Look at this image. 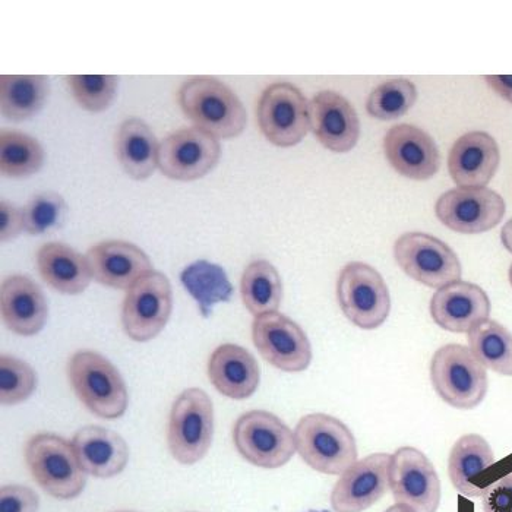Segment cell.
<instances>
[{"instance_id": "cell-1", "label": "cell", "mask_w": 512, "mask_h": 512, "mask_svg": "<svg viewBox=\"0 0 512 512\" xmlns=\"http://www.w3.org/2000/svg\"><path fill=\"white\" fill-rule=\"evenodd\" d=\"M180 109L195 128L217 139H233L248 123L245 106L232 88L220 79L194 77L183 82L178 93Z\"/></svg>"}, {"instance_id": "cell-2", "label": "cell", "mask_w": 512, "mask_h": 512, "mask_svg": "<svg viewBox=\"0 0 512 512\" xmlns=\"http://www.w3.org/2000/svg\"><path fill=\"white\" fill-rule=\"evenodd\" d=\"M296 451L315 472L341 476L357 461L355 435L330 414L302 417L295 429Z\"/></svg>"}, {"instance_id": "cell-3", "label": "cell", "mask_w": 512, "mask_h": 512, "mask_svg": "<svg viewBox=\"0 0 512 512\" xmlns=\"http://www.w3.org/2000/svg\"><path fill=\"white\" fill-rule=\"evenodd\" d=\"M25 463L34 480L53 498L75 499L87 485L72 442L55 434L31 436L25 445Z\"/></svg>"}, {"instance_id": "cell-4", "label": "cell", "mask_w": 512, "mask_h": 512, "mask_svg": "<svg viewBox=\"0 0 512 512\" xmlns=\"http://www.w3.org/2000/svg\"><path fill=\"white\" fill-rule=\"evenodd\" d=\"M69 379L81 403L101 419H119L128 409V388L118 369L106 357L91 350L69 360Z\"/></svg>"}, {"instance_id": "cell-5", "label": "cell", "mask_w": 512, "mask_h": 512, "mask_svg": "<svg viewBox=\"0 0 512 512\" xmlns=\"http://www.w3.org/2000/svg\"><path fill=\"white\" fill-rule=\"evenodd\" d=\"M432 387L444 403L458 410H473L485 400L489 379L485 366L469 347L447 344L431 362Z\"/></svg>"}, {"instance_id": "cell-6", "label": "cell", "mask_w": 512, "mask_h": 512, "mask_svg": "<svg viewBox=\"0 0 512 512\" xmlns=\"http://www.w3.org/2000/svg\"><path fill=\"white\" fill-rule=\"evenodd\" d=\"M214 436V406L201 388H188L176 398L169 417L170 454L185 466L197 464L210 451Z\"/></svg>"}, {"instance_id": "cell-7", "label": "cell", "mask_w": 512, "mask_h": 512, "mask_svg": "<svg viewBox=\"0 0 512 512\" xmlns=\"http://www.w3.org/2000/svg\"><path fill=\"white\" fill-rule=\"evenodd\" d=\"M337 300L346 318L360 330H376L391 312V297L381 274L365 262H349L337 280Z\"/></svg>"}, {"instance_id": "cell-8", "label": "cell", "mask_w": 512, "mask_h": 512, "mask_svg": "<svg viewBox=\"0 0 512 512\" xmlns=\"http://www.w3.org/2000/svg\"><path fill=\"white\" fill-rule=\"evenodd\" d=\"M236 450L259 469H280L296 453L295 432L265 410H251L237 419L233 429Z\"/></svg>"}, {"instance_id": "cell-9", "label": "cell", "mask_w": 512, "mask_h": 512, "mask_svg": "<svg viewBox=\"0 0 512 512\" xmlns=\"http://www.w3.org/2000/svg\"><path fill=\"white\" fill-rule=\"evenodd\" d=\"M394 258L407 276L432 289H441L463 276L460 259L453 249L426 233L410 232L398 237Z\"/></svg>"}, {"instance_id": "cell-10", "label": "cell", "mask_w": 512, "mask_h": 512, "mask_svg": "<svg viewBox=\"0 0 512 512\" xmlns=\"http://www.w3.org/2000/svg\"><path fill=\"white\" fill-rule=\"evenodd\" d=\"M172 311V284L163 273L153 270L129 287L123 300V330L131 340L147 343L164 330Z\"/></svg>"}, {"instance_id": "cell-11", "label": "cell", "mask_w": 512, "mask_h": 512, "mask_svg": "<svg viewBox=\"0 0 512 512\" xmlns=\"http://www.w3.org/2000/svg\"><path fill=\"white\" fill-rule=\"evenodd\" d=\"M256 118L264 137L281 148L295 147L311 129L309 101L289 82L271 84L262 93Z\"/></svg>"}, {"instance_id": "cell-12", "label": "cell", "mask_w": 512, "mask_h": 512, "mask_svg": "<svg viewBox=\"0 0 512 512\" xmlns=\"http://www.w3.org/2000/svg\"><path fill=\"white\" fill-rule=\"evenodd\" d=\"M252 340L259 355L280 371L297 374L311 365L312 346L308 335L280 312L256 316L252 322Z\"/></svg>"}, {"instance_id": "cell-13", "label": "cell", "mask_w": 512, "mask_h": 512, "mask_svg": "<svg viewBox=\"0 0 512 512\" xmlns=\"http://www.w3.org/2000/svg\"><path fill=\"white\" fill-rule=\"evenodd\" d=\"M220 158V141L194 126L179 129L163 139L158 169L166 178L192 182L207 176Z\"/></svg>"}, {"instance_id": "cell-14", "label": "cell", "mask_w": 512, "mask_h": 512, "mask_svg": "<svg viewBox=\"0 0 512 512\" xmlns=\"http://www.w3.org/2000/svg\"><path fill=\"white\" fill-rule=\"evenodd\" d=\"M435 214L444 226L461 235L495 229L505 216V201L489 188H454L439 197Z\"/></svg>"}, {"instance_id": "cell-15", "label": "cell", "mask_w": 512, "mask_h": 512, "mask_svg": "<svg viewBox=\"0 0 512 512\" xmlns=\"http://www.w3.org/2000/svg\"><path fill=\"white\" fill-rule=\"evenodd\" d=\"M390 489L395 504L416 512H436L441 504V480L432 461L414 447L391 455Z\"/></svg>"}, {"instance_id": "cell-16", "label": "cell", "mask_w": 512, "mask_h": 512, "mask_svg": "<svg viewBox=\"0 0 512 512\" xmlns=\"http://www.w3.org/2000/svg\"><path fill=\"white\" fill-rule=\"evenodd\" d=\"M391 454L376 453L357 460L341 474L331 492L334 512H363L390 489Z\"/></svg>"}, {"instance_id": "cell-17", "label": "cell", "mask_w": 512, "mask_h": 512, "mask_svg": "<svg viewBox=\"0 0 512 512\" xmlns=\"http://www.w3.org/2000/svg\"><path fill=\"white\" fill-rule=\"evenodd\" d=\"M491 315V300L485 290L469 281H454L436 290L431 299L435 324L450 333H469Z\"/></svg>"}, {"instance_id": "cell-18", "label": "cell", "mask_w": 512, "mask_h": 512, "mask_svg": "<svg viewBox=\"0 0 512 512\" xmlns=\"http://www.w3.org/2000/svg\"><path fill=\"white\" fill-rule=\"evenodd\" d=\"M385 157L395 172L412 180L434 178L441 167V154L431 135L417 126H393L384 138Z\"/></svg>"}, {"instance_id": "cell-19", "label": "cell", "mask_w": 512, "mask_h": 512, "mask_svg": "<svg viewBox=\"0 0 512 512\" xmlns=\"http://www.w3.org/2000/svg\"><path fill=\"white\" fill-rule=\"evenodd\" d=\"M311 129L318 141L333 153H349L360 137L355 107L335 91H321L309 101Z\"/></svg>"}, {"instance_id": "cell-20", "label": "cell", "mask_w": 512, "mask_h": 512, "mask_svg": "<svg viewBox=\"0 0 512 512\" xmlns=\"http://www.w3.org/2000/svg\"><path fill=\"white\" fill-rule=\"evenodd\" d=\"M93 278L103 286L128 290L139 278L153 271L147 254L134 243L107 240L88 249Z\"/></svg>"}, {"instance_id": "cell-21", "label": "cell", "mask_w": 512, "mask_h": 512, "mask_svg": "<svg viewBox=\"0 0 512 512\" xmlns=\"http://www.w3.org/2000/svg\"><path fill=\"white\" fill-rule=\"evenodd\" d=\"M501 161L495 138L483 131L464 134L454 142L448 170L458 188H485Z\"/></svg>"}, {"instance_id": "cell-22", "label": "cell", "mask_w": 512, "mask_h": 512, "mask_svg": "<svg viewBox=\"0 0 512 512\" xmlns=\"http://www.w3.org/2000/svg\"><path fill=\"white\" fill-rule=\"evenodd\" d=\"M0 309L3 324L22 337L39 334L49 316V305L43 290L27 276H11L3 280Z\"/></svg>"}, {"instance_id": "cell-23", "label": "cell", "mask_w": 512, "mask_h": 512, "mask_svg": "<svg viewBox=\"0 0 512 512\" xmlns=\"http://www.w3.org/2000/svg\"><path fill=\"white\" fill-rule=\"evenodd\" d=\"M208 376L218 393L232 400H246L256 393L261 369L254 355L237 344H221L208 362Z\"/></svg>"}, {"instance_id": "cell-24", "label": "cell", "mask_w": 512, "mask_h": 512, "mask_svg": "<svg viewBox=\"0 0 512 512\" xmlns=\"http://www.w3.org/2000/svg\"><path fill=\"white\" fill-rule=\"evenodd\" d=\"M82 469L99 479L118 476L128 466L129 447L125 439L101 426H85L72 439Z\"/></svg>"}, {"instance_id": "cell-25", "label": "cell", "mask_w": 512, "mask_h": 512, "mask_svg": "<svg viewBox=\"0 0 512 512\" xmlns=\"http://www.w3.org/2000/svg\"><path fill=\"white\" fill-rule=\"evenodd\" d=\"M37 268L47 286L62 295H81L93 280L87 256L65 243L50 242L41 246L37 252Z\"/></svg>"}, {"instance_id": "cell-26", "label": "cell", "mask_w": 512, "mask_h": 512, "mask_svg": "<svg viewBox=\"0 0 512 512\" xmlns=\"http://www.w3.org/2000/svg\"><path fill=\"white\" fill-rule=\"evenodd\" d=\"M495 464L492 447L483 436L467 434L455 442L448 458V476L451 483L466 498H482L486 485L483 474Z\"/></svg>"}, {"instance_id": "cell-27", "label": "cell", "mask_w": 512, "mask_h": 512, "mask_svg": "<svg viewBox=\"0 0 512 512\" xmlns=\"http://www.w3.org/2000/svg\"><path fill=\"white\" fill-rule=\"evenodd\" d=\"M115 153L123 172L129 178L145 180L156 172L160 144L144 120L131 118L120 125Z\"/></svg>"}, {"instance_id": "cell-28", "label": "cell", "mask_w": 512, "mask_h": 512, "mask_svg": "<svg viewBox=\"0 0 512 512\" xmlns=\"http://www.w3.org/2000/svg\"><path fill=\"white\" fill-rule=\"evenodd\" d=\"M50 97V79L43 75H2L0 106L12 122L34 118Z\"/></svg>"}, {"instance_id": "cell-29", "label": "cell", "mask_w": 512, "mask_h": 512, "mask_svg": "<svg viewBox=\"0 0 512 512\" xmlns=\"http://www.w3.org/2000/svg\"><path fill=\"white\" fill-rule=\"evenodd\" d=\"M243 305L255 316L278 312L283 300V281L267 259H256L243 271L240 280Z\"/></svg>"}, {"instance_id": "cell-30", "label": "cell", "mask_w": 512, "mask_h": 512, "mask_svg": "<svg viewBox=\"0 0 512 512\" xmlns=\"http://www.w3.org/2000/svg\"><path fill=\"white\" fill-rule=\"evenodd\" d=\"M470 352L489 371L512 376V333L493 319L477 324L467 333Z\"/></svg>"}, {"instance_id": "cell-31", "label": "cell", "mask_w": 512, "mask_h": 512, "mask_svg": "<svg viewBox=\"0 0 512 512\" xmlns=\"http://www.w3.org/2000/svg\"><path fill=\"white\" fill-rule=\"evenodd\" d=\"M180 281L189 295L197 300L204 318L211 315L217 303L229 302L233 296V286L226 271L220 265L211 264L204 259L186 267L180 274Z\"/></svg>"}, {"instance_id": "cell-32", "label": "cell", "mask_w": 512, "mask_h": 512, "mask_svg": "<svg viewBox=\"0 0 512 512\" xmlns=\"http://www.w3.org/2000/svg\"><path fill=\"white\" fill-rule=\"evenodd\" d=\"M43 145L20 131L0 134V170L5 178L22 179L36 175L44 164Z\"/></svg>"}, {"instance_id": "cell-33", "label": "cell", "mask_w": 512, "mask_h": 512, "mask_svg": "<svg viewBox=\"0 0 512 512\" xmlns=\"http://www.w3.org/2000/svg\"><path fill=\"white\" fill-rule=\"evenodd\" d=\"M417 100V90L409 79L382 82L369 96L366 109L372 118L395 120L406 115Z\"/></svg>"}, {"instance_id": "cell-34", "label": "cell", "mask_w": 512, "mask_h": 512, "mask_svg": "<svg viewBox=\"0 0 512 512\" xmlns=\"http://www.w3.org/2000/svg\"><path fill=\"white\" fill-rule=\"evenodd\" d=\"M66 82L79 106L90 113L106 112L118 94L119 77L115 75H71Z\"/></svg>"}, {"instance_id": "cell-35", "label": "cell", "mask_w": 512, "mask_h": 512, "mask_svg": "<svg viewBox=\"0 0 512 512\" xmlns=\"http://www.w3.org/2000/svg\"><path fill=\"white\" fill-rule=\"evenodd\" d=\"M37 388L33 366L17 357H0V401L3 406L24 403Z\"/></svg>"}, {"instance_id": "cell-36", "label": "cell", "mask_w": 512, "mask_h": 512, "mask_svg": "<svg viewBox=\"0 0 512 512\" xmlns=\"http://www.w3.org/2000/svg\"><path fill=\"white\" fill-rule=\"evenodd\" d=\"M25 232L31 236L44 235L59 229L65 220L68 205L56 192H40L24 207Z\"/></svg>"}, {"instance_id": "cell-37", "label": "cell", "mask_w": 512, "mask_h": 512, "mask_svg": "<svg viewBox=\"0 0 512 512\" xmlns=\"http://www.w3.org/2000/svg\"><path fill=\"white\" fill-rule=\"evenodd\" d=\"M40 498L27 486L8 485L0 489V512H37Z\"/></svg>"}, {"instance_id": "cell-38", "label": "cell", "mask_w": 512, "mask_h": 512, "mask_svg": "<svg viewBox=\"0 0 512 512\" xmlns=\"http://www.w3.org/2000/svg\"><path fill=\"white\" fill-rule=\"evenodd\" d=\"M482 507L483 512H512V473L486 486Z\"/></svg>"}, {"instance_id": "cell-39", "label": "cell", "mask_w": 512, "mask_h": 512, "mask_svg": "<svg viewBox=\"0 0 512 512\" xmlns=\"http://www.w3.org/2000/svg\"><path fill=\"white\" fill-rule=\"evenodd\" d=\"M25 230L24 211L11 202H0V240L2 243L14 240Z\"/></svg>"}, {"instance_id": "cell-40", "label": "cell", "mask_w": 512, "mask_h": 512, "mask_svg": "<svg viewBox=\"0 0 512 512\" xmlns=\"http://www.w3.org/2000/svg\"><path fill=\"white\" fill-rule=\"evenodd\" d=\"M485 81L493 93L512 104V75H486Z\"/></svg>"}, {"instance_id": "cell-41", "label": "cell", "mask_w": 512, "mask_h": 512, "mask_svg": "<svg viewBox=\"0 0 512 512\" xmlns=\"http://www.w3.org/2000/svg\"><path fill=\"white\" fill-rule=\"evenodd\" d=\"M501 240L505 249L512 254V218L507 224H505L504 229H502Z\"/></svg>"}, {"instance_id": "cell-42", "label": "cell", "mask_w": 512, "mask_h": 512, "mask_svg": "<svg viewBox=\"0 0 512 512\" xmlns=\"http://www.w3.org/2000/svg\"><path fill=\"white\" fill-rule=\"evenodd\" d=\"M385 512H416L412 508L406 507V505L395 504L393 507L388 508Z\"/></svg>"}, {"instance_id": "cell-43", "label": "cell", "mask_w": 512, "mask_h": 512, "mask_svg": "<svg viewBox=\"0 0 512 512\" xmlns=\"http://www.w3.org/2000/svg\"><path fill=\"white\" fill-rule=\"evenodd\" d=\"M508 278H510V283H511V287H512V264L510 267V273H508Z\"/></svg>"}, {"instance_id": "cell-44", "label": "cell", "mask_w": 512, "mask_h": 512, "mask_svg": "<svg viewBox=\"0 0 512 512\" xmlns=\"http://www.w3.org/2000/svg\"><path fill=\"white\" fill-rule=\"evenodd\" d=\"M309 512H328V511H309Z\"/></svg>"}, {"instance_id": "cell-45", "label": "cell", "mask_w": 512, "mask_h": 512, "mask_svg": "<svg viewBox=\"0 0 512 512\" xmlns=\"http://www.w3.org/2000/svg\"><path fill=\"white\" fill-rule=\"evenodd\" d=\"M118 512H134V511H118Z\"/></svg>"}]
</instances>
